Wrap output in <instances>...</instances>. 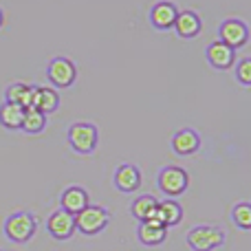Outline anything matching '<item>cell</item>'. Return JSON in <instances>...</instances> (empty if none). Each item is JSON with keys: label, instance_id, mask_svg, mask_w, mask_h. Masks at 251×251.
I'll list each match as a JSON object with an SVG mask.
<instances>
[{"label": "cell", "instance_id": "16", "mask_svg": "<svg viewBox=\"0 0 251 251\" xmlns=\"http://www.w3.org/2000/svg\"><path fill=\"white\" fill-rule=\"evenodd\" d=\"M31 106L38 108L42 115H51L60 108V97H57V91L51 86H42L35 88L33 86V97H31Z\"/></svg>", "mask_w": 251, "mask_h": 251}, {"label": "cell", "instance_id": "5", "mask_svg": "<svg viewBox=\"0 0 251 251\" xmlns=\"http://www.w3.org/2000/svg\"><path fill=\"white\" fill-rule=\"evenodd\" d=\"M35 234V218L29 212H16L4 221V236L13 243H26Z\"/></svg>", "mask_w": 251, "mask_h": 251}, {"label": "cell", "instance_id": "12", "mask_svg": "<svg viewBox=\"0 0 251 251\" xmlns=\"http://www.w3.org/2000/svg\"><path fill=\"white\" fill-rule=\"evenodd\" d=\"M207 62L214 66V69L218 71H227L234 66L236 62V51L231 47H227V44H223L221 40H216V42H212L207 47Z\"/></svg>", "mask_w": 251, "mask_h": 251}, {"label": "cell", "instance_id": "3", "mask_svg": "<svg viewBox=\"0 0 251 251\" xmlns=\"http://www.w3.org/2000/svg\"><path fill=\"white\" fill-rule=\"evenodd\" d=\"M187 245L192 251H214L225 245V231L218 227L201 225L187 231Z\"/></svg>", "mask_w": 251, "mask_h": 251}, {"label": "cell", "instance_id": "21", "mask_svg": "<svg viewBox=\"0 0 251 251\" xmlns=\"http://www.w3.org/2000/svg\"><path fill=\"white\" fill-rule=\"evenodd\" d=\"M44 126H47V115H42L38 108L29 106L25 108V119H22V130L29 134H35V132H42Z\"/></svg>", "mask_w": 251, "mask_h": 251}, {"label": "cell", "instance_id": "15", "mask_svg": "<svg viewBox=\"0 0 251 251\" xmlns=\"http://www.w3.org/2000/svg\"><path fill=\"white\" fill-rule=\"evenodd\" d=\"M199 148H201V137H199V132L192 128H181L172 137V150L176 152L178 156H190V154H194Z\"/></svg>", "mask_w": 251, "mask_h": 251}, {"label": "cell", "instance_id": "13", "mask_svg": "<svg viewBox=\"0 0 251 251\" xmlns=\"http://www.w3.org/2000/svg\"><path fill=\"white\" fill-rule=\"evenodd\" d=\"M139 243L146 245V247H156V245H163V240L168 238V227H163L156 218L141 223L137 229Z\"/></svg>", "mask_w": 251, "mask_h": 251}, {"label": "cell", "instance_id": "20", "mask_svg": "<svg viewBox=\"0 0 251 251\" xmlns=\"http://www.w3.org/2000/svg\"><path fill=\"white\" fill-rule=\"evenodd\" d=\"M31 97H33V86L22 84V82L11 84V86L4 91V101L16 104V106H22V108H29L31 106Z\"/></svg>", "mask_w": 251, "mask_h": 251}, {"label": "cell", "instance_id": "4", "mask_svg": "<svg viewBox=\"0 0 251 251\" xmlns=\"http://www.w3.org/2000/svg\"><path fill=\"white\" fill-rule=\"evenodd\" d=\"M156 185H159V190L163 192V194L174 199V196H181L187 192V187H190V176H187V172L183 168H178V165H168V168H163L159 172Z\"/></svg>", "mask_w": 251, "mask_h": 251}, {"label": "cell", "instance_id": "8", "mask_svg": "<svg viewBox=\"0 0 251 251\" xmlns=\"http://www.w3.org/2000/svg\"><path fill=\"white\" fill-rule=\"evenodd\" d=\"M47 229L55 240H69L75 234V216L64 209H55L47 221Z\"/></svg>", "mask_w": 251, "mask_h": 251}, {"label": "cell", "instance_id": "17", "mask_svg": "<svg viewBox=\"0 0 251 251\" xmlns=\"http://www.w3.org/2000/svg\"><path fill=\"white\" fill-rule=\"evenodd\" d=\"M154 218H156V221H159L163 227H174V225H178V223H181V218H183V207H181V205H178L174 199H168V201H163V203L156 205Z\"/></svg>", "mask_w": 251, "mask_h": 251}, {"label": "cell", "instance_id": "2", "mask_svg": "<svg viewBox=\"0 0 251 251\" xmlns=\"http://www.w3.org/2000/svg\"><path fill=\"white\" fill-rule=\"evenodd\" d=\"M66 139H69V146L73 148L75 152H79V154H91V152H95V148H97L100 134H97L95 124L77 122L69 128Z\"/></svg>", "mask_w": 251, "mask_h": 251}, {"label": "cell", "instance_id": "24", "mask_svg": "<svg viewBox=\"0 0 251 251\" xmlns=\"http://www.w3.org/2000/svg\"><path fill=\"white\" fill-rule=\"evenodd\" d=\"M2 22H4V13H2V9H0V26H2Z\"/></svg>", "mask_w": 251, "mask_h": 251}, {"label": "cell", "instance_id": "18", "mask_svg": "<svg viewBox=\"0 0 251 251\" xmlns=\"http://www.w3.org/2000/svg\"><path fill=\"white\" fill-rule=\"evenodd\" d=\"M156 205H159V201H156L154 196L143 194V196H139V199L132 201V205H130V212H132V216L137 218L139 223H146V221H150V218H154Z\"/></svg>", "mask_w": 251, "mask_h": 251}, {"label": "cell", "instance_id": "11", "mask_svg": "<svg viewBox=\"0 0 251 251\" xmlns=\"http://www.w3.org/2000/svg\"><path fill=\"white\" fill-rule=\"evenodd\" d=\"M88 192L84 190V187L79 185H71L66 187L64 192H62L60 196V209H64V212L73 214V216H77L79 212H82L84 207H88Z\"/></svg>", "mask_w": 251, "mask_h": 251}, {"label": "cell", "instance_id": "10", "mask_svg": "<svg viewBox=\"0 0 251 251\" xmlns=\"http://www.w3.org/2000/svg\"><path fill=\"white\" fill-rule=\"evenodd\" d=\"M178 16V9L174 2H170V0H161V2H156L154 7H152L150 11V22L154 29L159 31H168L174 26V20H176Z\"/></svg>", "mask_w": 251, "mask_h": 251}, {"label": "cell", "instance_id": "7", "mask_svg": "<svg viewBox=\"0 0 251 251\" xmlns=\"http://www.w3.org/2000/svg\"><path fill=\"white\" fill-rule=\"evenodd\" d=\"M218 35H221L223 44L238 51L240 47H245L249 42V26H247V22L238 20V18H227L221 25V29H218Z\"/></svg>", "mask_w": 251, "mask_h": 251}, {"label": "cell", "instance_id": "1", "mask_svg": "<svg viewBox=\"0 0 251 251\" xmlns=\"http://www.w3.org/2000/svg\"><path fill=\"white\" fill-rule=\"evenodd\" d=\"M108 223H110L108 209H104L101 205H88L75 216V229L82 231L84 236H95L100 231H104Z\"/></svg>", "mask_w": 251, "mask_h": 251}, {"label": "cell", "instance_id": "23", "mask_svg": "<svg viewBox=\"0 0 251 251\" xmlns=\"http://www.w3.org/2000/svg\"><path fill=\"white\" fill-rule=\"evenodd\" d=\"M236 79L243 86H251V57H243L236 64Z\"/></svg>", "mask_w": 251, "mask_h": 251}, {"label": "cell", "instance_id": "9", "mask_svg": "<svg viewBox=\"0 0 251 251\" xmlns=\"http://www.w3.org/2000/svg\"><path fill=\"white\" fill-rule=\"evenodd\" d=\"M113 181H115V187H117L119 192L132 194V192H137L139 187H141V172H139L137 165L122 163L117 168V172H115Z\"/></svg>", "mask_w": 251, "mask_h": 251}, {"label": "cell", "instance_id": "6", "mask_svg": "<svg viewBox=\"0 0 251 251\" xmlns=\"http://www.w3.org/2000/svg\"><path fill=\"white\" fill-rule=\"evenodd\" d=\"M47 77L55 88H69V86H73L75 79H77V66H75V62L69 60V57H53V60L49 62Z\"/></svg>", "mask_w": 251, "mask_h": 251}, {"label": "cell", "instance_id": "22", "mask_svg": "<svg viewBox=\"0 0 251 251\" xmlns=\"http://www.w3.org/2000/svg\"><path fill=\"white\" fill-rule=\"evenodd\" d=\"M231 218H234L236 227H240V229H251V205L245 203V201L238 205H234Z\"/></svg>", "mask_w": 251, "mask_h": 251}, {"label": "cell", "instance_id": "19", "mask_svg": "<svg viewBox=\"0 0 251 251\" xmlns=\"http://www.w3.org/2000/svg\"><path fill=\"white\" fill-rule=\"evenodd\" d=\"M22 119H25V108L16 104H0V126L7 130H20L22 128Z\"/></svg>", "mask_w": 251, "mask_h": 251}, {"label": "cell", "instance_id": "14", "mask_svg": "<svg viewBox=\"0 0 251 251\" xmlns=\"http://www.w3.org/2000/svg\"><path fill=\"white\" fill-rule=\"evenodd\" d=\"M174 31H176L178 38L183 40H192L196 38V35L201 33V29H203V22H201L199 13L196 11H178L176 20H174Z\"/></svg>", "mask_w": 251, "mask_h": 251}]
</instances>
